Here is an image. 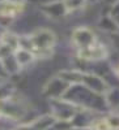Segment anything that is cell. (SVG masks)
<instances>
[{"instance_id": "obj_1", "label": "cell", "mask_w": 119, "mask_h": 130, "mask_svg": "<svg viewBox=\"0 0 119 130\" xmlns=\"http://www.w3.org/2000/svg\"><path fill=\"white\" fill-rule=\"evenodd\" d=\"M31 43L35 47L37 51L42 52L46 51L49 48H51L52 43H54V35L50 31H39L37 34H34V37H31Z\"/></svg>"}, {"instance_id": "obj_2", "label": "cell", "mask_w": 119, "mask_h": 130, "mask_svg": "<svg viewBox=\"0 0 119 130\" xmlns=\"http://www.w3.org/2000/svg\"><path fill=\"white\" fill-rule=\"evenodd\" d=\"M118 73H119V69H118Z\"/></svg>"}]
</instances>
